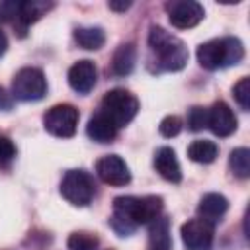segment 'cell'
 <instances>
[{
    "mask_svg": "<svg viewBox=\"0 0 250 250\" xmlns=\"http://www.w3.org/2000/svg\"><path fill=\"white\" fill-rule=\"evenodd\" d=\"M160 211H162V197L121 195V197L113 199L111 227L119 236H127L139 225L152 223L156 217H160Z\"/></svg>",
    "mask_w": 250,
    "mask_h": 250,
    "instance_id": "obj_1",
    "label": "cell"
},
{
    "mask_svg": "<svg viewBox=\"0 0 250 250\" xmlns=\"http://www.w3.org/2000/svg\"><path fill=\"white\" fill-rule=\"evenodd\" d=\"M148 47L154 55L158 70H182L189 57L186 43L158 25H152L148 31Z\"/></svg>",
    "mask_w": 250,
    "mask_h": 250,
    "instance_id": "obj_2",
    "label": "cell"
},
{
    "mask_svg": "<svg viewBox=\"0 0 250 250\" xmlns=\"http://www.w3.org/2000/svg\"><path fill=\"white\" fill-rule=\"evenodd\" d=\"M244 59L242 41L236 37H223L201 43L197 47V61L207 70H219L238 64Z\"/></svg>",
    "mask_w": 250,
    "mask_h": 250,
    "instance_id": "obj_3",
    "label": "cell"
},
{
    "mask_svg": "<svg viewBox=\"0 0 250 250\" xmlns=\"http://www.w3.org/2000/svg\"><path fill=\"white\" fill-rule=\"evenodd\" d=\"M137 111H139V100L123 88L109 90L102 100V113H105L117 129L131 123Z\"/></svg>",
    "mask_w": 250,
    "mask_h": 250,
    "instance_id": "obj_4",
    "label": "cell"
},
{
    "mask_svg": "<svg viewBox=\"0 0 250 250\" xmlns=\"http://www.w3.org/2000/svg\"><path fill=\"white\" fill-rule=\"evenodd\" d=\"M47 94V78L35 66H23L14 74L12 98L20 102H37Z\"/></svg>",
    "mask_w": 250,
    "mask_h": 250,
    "instance_id": "obj_5",
    "label": "cell"
},
{
    "mask_svg": "<svg viewBox=\"0 0 250 250\" xmlns=\"http://www.w3.org/2000/svg\"><path fill=\"white\" fill-rule=\"evenodd\" d=\"M61 195L72 205H88L96 195L94 178L86 170H68L61 182Z\"/></svg>",
    "mask_w": 250,
    "mask_h": 250,
    "instance_id": "obj_6",
    "label": "cell"
},
{
    "mask_svg": "<svg viewBox=\"0 0 250 250\" xmlns=\"http://www.w3.org/2000/svg\"><path fill=\"white\" fill-rule=\"evenodd\" d=\"M78 119H80V113L74 105L59 104V105H53L43 115V125L51 135L61 137V139H68L76 133Z\"/></svg>",
    "mask_w": 250,
    "mask_h": 250,
    "instance_id": "obj_7",
    "label": "cell"
},
{
    "mask_svg": "<svg viewBox=\"0 0 250 250\" xmlns=\"http://www.w3.org/2000/svg\"><path fill=\"white\" fill-rule=\"evenodd\" d=\"M166 12H168V20L174 27L178 29H189V27H195L205 12H203V6L193 2V0H174V2H168L166 4Z\"/></svg>",
    "mask_w": 250,
    "mask_h": 250,
    "instance_id": "obj_8",
    "label": "cell"
},
{
    "mask_svg": "<svg viewBox=\"0 0 250 250\" xmlns=\"http://www.w3.org/2000/svg\"><path fill=\"white\" fill-rule=\"evenodd\" d=\"M215 227L203 219H189L182 225V240L188 250H211Z\"/></svg>",
    "mask_w": 250,
    "mask_h": 250,
    "instance_id": "obj_9",
    "label": "cell"
},
{
    "mask_svg": "<svg viewBox=\"0 0 250 250\" xmlns=\"http://www.w3.org/2000/svg\"><path fill=\"white\" fill-rule=\"evenodd\" d=\"M96 174L104 184L109 186H125L131 182V172L125 160L117 154H105L96 162Z\"/></svg>",
    "mask_w": 250,
    "mask_h": 250,
    "instance_id": "obj_10",
    "label": "cell"
},
{
    "mask_svg": "<svg viewBox=\"0 0 250 250\" xmlns=\"http://www.w3.org/2000/svg\"><path fill=\"white\" fill-rule=\"evenodd\" d=\"M207 127L217 137H229L236 131V117L225 102H217L207 109Z\"/></svg>",
    "mask_w": 250,
    "mask_h": 250,
    "instance_id": "obj_11",
    "label": "cell"
},
{
    "mask_svg": "<svg viewBox=\"0 0 250 250\" xmlns=\"http://www.w3.org/2000/svg\"><path fill=\"white\" fill-rule=\"evenodd\" d=\"M96 78H98L96 64L92 61H88V59L74 62L70 66V70H68V84L78 94L92 92V88L96 86Z\"/></svg>",
    "mask_w": 250,
    "mask_h": 250,
    "instance_id": "obj_12",
    "label": "cell"
},
{
    "mask_svg": "<svg viewBox=\"0 0 250 250\" xmlns=\"http://www.w3.org/2000/svg\"><path fill=\"white\" fill-rule=\"evenodd\" d=\"M227 209H229V201H227V197L221 195V193H205V195L201 197L199 205H197L199 219L207 221V223L213 225V227L223 219V215L227 213Z\"/></svg>",
    "mask_w": 250,
    "mask_h": 250,
    "instance_id": "obj_13",
    "label": "cell"
},
{
    "mask_svg": "<svg viewBox=\"0 0 250 250\" xmlns=\"http://www.w3.org/2000/svg\"><path fill=\"white\" fill-rule=\"evenodd\" d=\"M154 168H156V172L164 180H168L172 184H178L182 180L180 162L176 158L174 148H170V146H162V148L156 150V154H154Z\"/></svg>",
    "mask_w": 250,
    "mask_h": 250,
    "instance_id": "obj_14",
    "label": "cell"
},
{
    "mask_svg": "<svg viewBox=\"0 0 250 250\" xmlns=\"http://www.w3.org/2000/svg\"><path fill=\"white\" fill-rule=\"evenodd\" d=\"M86 133H88V137H90L92 141H96V143H111V141L115 139V135H117V127L113 125V121H111L105 113L98 111V113L88 121Z\"/></svg>",
    "mask_w": 250,
    "mask_h": 250,
    "instance_id": "obj_15",
    "label": "cell"
},
{
    "mask_svg": "<svg viewBox=\"0 0 250 250\" xmlns=\"http://www.w3.org/2000/svg\"><path fill=\"white\" fill-rule=\"evenodd\" d=\"M135 59H137V49L133 43H121L111 59V72L117 76H125L135 68Z\"/></svg>",
    "mask_w": 250,
    "mask_h": 250,
    "instance_id": "obj_16",
    "label": "cell"
},
{
    "mask_svg": "<svg viewBox=\"0 0 250 250\" xmlns=\"http://www.w3.org/2000/svg\"><path fill=\"white\" fill-rule=\"evenodd\" d=\"M74 39L82 49L96 51L105 43V33L98 25H88V27H76L74 29Z\"/></svg>",
    "mask_w": 250,
    "mask_h": 250,
    "instance_id": "obj_17",
    "label": "cell"
},
{
    "mask_svg": "<svg viewBox=\"0 0 250 250\" xmlns=\"http://www.w3.org/2000/svg\"><path fill=\"white\" fill-rule=\"evenodd\" d=\"M219 154V146L213 141H205V139H197L188 146V156L193 162L199 164H211Z\"/></svg>",
    "mask_w": 250,
    "mask_h": 250,
    "instance_id": "obj_18",
    "label": "cell"
},
{
    "mask_svg": "<svg viewBox=\"0 0 250 250\" xmlns=\"http://www.w3.org/2000/svg\"><path fill=\"white\" fill-rule=\"evenodd\" d=\"M170 223L166 217H156L150 227V250H170Z\"/></svg>",
    "mask_w": 250,
    "mask_h": 250,
    "instance_id": "obj_19",
    "label": "cell"
},
{
    "mask_svg": "<svg viewBox=\"0 0 250 250\" xmlns=\"http://www.w3.org/2000/svg\"><path fill=\"white\" fill-rule=\"evenodd\" d=\"M229 166L236 178H248L250 176V150L246 146L234 148L229 156Z\"/></svg>",
    "mask_w": 250,
    "mask_h": 250,
    "instance_id": "obj_20",
    "label": "cell"
},
{
    "mask_svg": "<svg viewBox=\"0 0 250 250\" xmlns=\"http://www.w3.org/2000/svg\"><path fill=\"white\" fill-rule=\"evenodd\" d=\"M98 244L100 240L92 232H72L66 240L68 250H96Z\"/></svg>",
    "mask_w": 250,
    "mask_h": 250,
    "instance_id": "obj_21",
    "label": "cell"
},
{
    "mask_svg": "<svg viewBox=\"0 0 250 250\" xmlns=\"http://www.w3.org/2000/svg\"><path fill=\"white\" fill-rule=\"evenodd\" d=\"M232 96H234V100L238 102V105H240L244 111L250 109V78H248V76H242V78L234 84Z\"/></svg>",
    "mask_w": 250,
    "mask_h": 250,
    "instance_id": "obj_22",
    "label": "cell"
},
{
    "mask_svg": "<svg viewBox=\"0 0 250 250\" xmlns=\"http://www.w3.org/2000/svg\"><path fill=\"white\" fill-rule=\"evenodd\" d=\"M188 127L191 131H201L207 127V109L205 107H191L189 113H188Z\"/></svg>",
    "mask_w": 250,
    "mask_h": 250,
    "instance_id": "obj_23",
    "label": "cell"
},
{
    "mask_svg": "<svg viewBox=\"0 0 250 250\" xmlns=\"http://www.w3.org/2000/svg\"><path fill=\"white\" fill-rule=\"evenodd\" d=\"M158 131H160V135L162 137H176L180 131H182V119L178 117V115H166L162 121H160V125H158Z\"/></svg>",
    "mask_w": 250,
    "mask_h": 250,
    "instance_id": "obj_24",
    "label": "cell"
},
{
    "mask_svg": "<svg viewBox=\"0 0 250 250\" xmlns=\"http://www.w3.org/2000/svg\"><path fill=\"white\" fill-rule=\"evenodd\" d=\"M16 156V146L14 143L6 137V135H0V166H6L14 160Z\"/></svg>",
    "mask_w": 250,
    "mask_h": 250,
    "instance_id": "obj_25",
    "label": "cell"
},
{
    "mask_svg": "<svg viewBox=\"0 0 250 250\" xmlns=\"http://www.w3.org/2000/svg\"><path fill=\"white\" fill-rule=\"evenodd\" d=\"M10 107H12V94H8L0 86V109H10Z\"/></svg>",
    "mask_w": 250,
    "mask_h": 250,
    "instance_id": "obj_26",
    "label": "cell"
},
{
    "mask_svg": "<svg viewBox=\"0 0 250 250\" xmlns=\"http://www.w3.org/2000/svg\"><path fill=\"white\" fill-rule=\"evenodd\" d=\"M111 10H115V12H125L129 6H131V2H109L107 4Z\"/></svg>",
    "mask_w": 250,
    "mask_h": 250,
    "instance_id": "obj_27",
    "label": "cell"
},
{
    "mask_svg": "<svg viewBox=\"0 0 250 250\" xmlns=\"http://www.w3.org/2000/svg\"><path fill=\"white\" fill-rule=\"evenodd\" d=\"M6 49H8V39H6V35L0 31V57L6 53Z\"/></svg>",
    "mask_w": 250,
    "mask_h": 250,
    "instance_id": "obj_28",
    "label": "cell"
},
{
    "mask_svg": "<svg viewBox=\"0 0 250 250\" xmlns=\"http://www.w3.org/2000/svg\"><path fill=\"white\" fill-rule=\"evenodd\" d=\"M2 20H4V16H2V12H0V23H2Z\"/></svg>",
    "mask_w": 250,
    "mask_h": 250,
    "instance_id": "obj_29",
    "label": "cell"
}]
</instances>
